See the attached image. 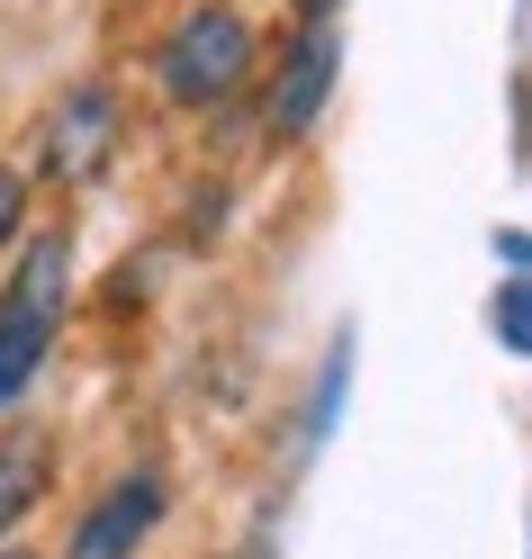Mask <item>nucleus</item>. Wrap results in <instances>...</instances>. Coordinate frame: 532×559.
I'll use <instances>...</instances> for the list:
<instances>
[{"label":"nucleus","mask_w":532,"mask_h":559,"mask_svg":"<svg viewBox=\"0 0 532 559\" xmlns=\"http://www.w3.org/2000/svg\"><path fill=\"white\" fill-rule=\"evenodd\" d=\"M487 325H496V343H506L515 361H532V280H496Z\"/></svg>","instance_id":"obj_6"},{"label":"nucleus","mask_w":532,"mask_h":559,"mask_svg":"<svg viewBox=\"0 0 532 559\" xmlns=\"http://www.w3.org/2000/svg\"><path fill=\"white\" fill-rule=\"evenodd\" d=\"M163 523V478L154 469H135V478H118L109 497H99L91 514H82V533H73V559H127L135 542H145Z\"/></svg>","instance_id":"obj_4"},{"label":"nucleus","mask_w":532,"mask_h":559,"mask_svg":"<svg viewBox=\"0 0 532 559\" xmlns=\"http://www.w3.org/2000/svg\"><path fill=\"white\" fill-rule=\"evenodd\" d=\"M154 73H163V91L181 99V109H217V99H235L244 73H253V27H244V10H226V0L190 10V19L163 37Z\"/></svg>","instance_id":"obj_1"},{"label":"nucleus","mask_w":532,"mask_h":559,"mask_svg":"<svg viewBox=\"0 0 532 559\" xmlns=\"http://www.w3.org/2000/svg\"><path fill=\"white\" fill-rule=\"evenodd\" d=\"M244 559H262V550H244Z\"/></svg>","instance_id":"obj_10"},{"label":"nucleus","mask_w":532,"mask_h":559,"mask_svg":"<svg viewBox=\"0 0 532 559\" xmlns=\"http://www.w3.org/2000/svg\"><path fill=\"white\" fill-rule=\"evenodd\" d=\"M46 478H55V442H46L37 425H10V433H0V542L37 514Z\"/></svg>","instance_id":"obj_5"},{"label":"nucleus","mask_w":532,"mask_h":559,"mask_svg":"<svg viewBox=\"0 0 532 559\" xmlns=\"http://www.w3.org/2000/svg\"><path fill=\"white\" fill-rule=\"evenodd\" d=\"M496 253H506V262H523V271H532V235H496Z\"/></svg>","instance_id":"obj_8"},{"label":"nucleus","mask_w":532,"mask_h":559,"mask_svg":"<svg viewBox=\"0 0 532 559\" xmlns=\"http://www.w3.org/2000/svg\"><path fill=\"white\" fill-rule=\"evenodd\" d=\"M0 559H27V550H0Z\"/></svg>","instance_id":"obj_9"},{"label":"nucleus","mask_w":532,"mask_h":559,"mask_svg":"<svg viewBox=\"0 0 532 559\" xmlns=\"http://www.w3.org/2000/svg\"><path fill=\"white\" fill-rule=\"evenodd\" d=\"M118 91L109 82H73L55 99V118H46V145H37V163L55 171V181H99L109 171V154H118Z\"/></svg>","instance_id":"obj_2"},{"label":"nucleus","mask_w":532,"mask_h":559,"mask_svg":"<svg viewBox=\"0 0 532 559\" xmlns=\"http://www.w3.org/2000/svg\"><path fill=\"white\" fill-rule=\"evenodd\" d=\"M19 226H27V181H19L10 163H0V253L19 243Z\"/></svg>","instance_id":"obj_7"},{"label":"nucleus","mask_w":532,"mask_h":559,"mask_svg":"<svg viewBox=\"0 0 532 559\" xmlns=\"http://www.w3.org/2000/svg\"><path fill=\"white\" fill-rule=\"evenodd\" d=\"M334 63H343V37L326 19L307 27V37L280 55V82H271V99H262V127L280 135V145H298V135L326 118V99H334Z\"/></svg>","instance_id":"obj_3"}]
</instances>
